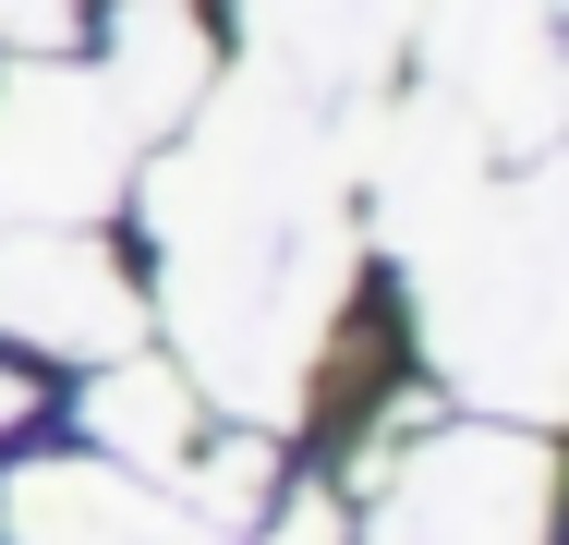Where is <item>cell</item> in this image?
I'll list each match as a JSON object with an SVG mask.
<instances>
[{
  "label": "cell",
  "instance_id": "cell-2",
  "mask_svg": "<svg viewBox=\"0 0 569 545\" xmlns=\"http://www.w3.org/2000/svg\"><path fill=\"white\" fill-rule=\"evenodd\" d=\"M86 448L110 460V473H170V460H194V388L170 376V364H146V351H110V376L86 388Z\"/></svg>",
  "mask_w": 569,
  "mask_h": 545
},
{
  "label": "cell",
  "instance_id": "cell-1",
  "mask_svg": "<svg viewBox=\"0 0 569 545\" xmlns=\"http://www.w3.org/2000/svg\"><path fill=\"white\" fill-rule=\"evenodd\" d=\"M146 339V291H133V267H121L110 230H86V218H12L0 230V364H110Z\"/></svg>",
  "mask_w": 569,
  "mask_h": 545
}]
</instances>
